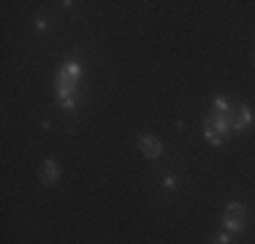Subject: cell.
Returning a JSON list of instances; mask_svg holds the SVG:
<instances>
[{
  "label": "cell",
  "mask_w": 255,
  "mask_h": 244,
  "mask_svg": "<svg viewBox=\"0 0 255 244\" xmlns=\"http://www.w3.org/2000/svg\"><path fill=\"white\" fill-rule=\"evenodd\" d=\"M57 103H60L63 109H74V106H76V98L71 95V98H63V101H57Z\"/></svg>",
  "instance_id": "7"
},
{
  "label": "cell",
  "mask_w": 255,
  "mask_h": 244,
  "mask_svg": "<svg viewBox=\"0 0 255 244\" xmlns=\"http://www.w3.org/2000/svg\"><path fill=\"white\" fill-rule=\"evenodd\" d=\"M82 82V65L79 63H63L54 76V90H57V101L71 98L76 93V84Z\"/></svg>",
  "instance_id": "1"
},
{
  "label": "cell",
  "mask_w": 255,
  "mask_h": 244,
  "mask_svg": "<svg viewBox=\"0 0 255 244\" xmlns=\"http://www.w3.org/2000/svg\"><path fill=\"white\" fill-rule=\"evenodd\" d=\"M245 220H247V209H245L242 204H228V206H226L223 223H226V228H228V231L239 234V231L245 228Z\"/></svg>",
  "instance_id": "3"
},
{
  "label": "cell",
  "mask_w": 255,
  "mask_h": 244,
  "mask_svg": "<svg viewBox=\"0 0 255 244\" xmlns=\"http://www.w3.org/2000/svg\"><path fill=\"white\" fill-rule=\"evenodd\" d=\"M228 120H231V130H245L253 122V112L247 106H236V109H231Z\"/></svg>",
  "instance_id": "4"
},
{
  "label": "cell",
  "mask_w": 255,
  "mask_h": 244,
  "mask_svg": "<svg viewBox=\"0 0 255 244\" xmlns=\"http://www.w3.org/2000/svg\"><path fill=\"white\" fill-rule=\"evenodd\" d=\"M215 244H231V236H228V234H220V236L215 239Z\"/></svg>",
  "instance_id": "8"
},
{
  "label": "cell",
  "mask_w": 255,
  "mask_h": 244,
  "mask_svg": "<svg viewBox=\"0 0 255 244\" xmlns=\"http://www.w3.org/2000/svg\"><path fill=\"white\" fill-rule=\"evenodd\" d=\"M138 149H141L144 157H149V160H155V157H160V141H157L155 136H149V133H141L138 136Z\"/></svg>",
  "instance_id": "5"
},
{
  "label": "cell",
  "mask_w": 255,
  "mask_h": 244,
  "mask_svg": "<svg viewBox=\"0 0 255 244\" xmlns=\"http://www.w3.org/2000/svg\"><path fill=\"white\" fill-rule=\"evenodd\" d=\"M231 112H215L212 109L209 117H206V141L209 144H223V138L231 133Z\"/></svg>",
  "instance_id": "2"
},
{
  "label": "cell",
  "mask_w": 255,
  "mask_h": 244,
  "mask_svg": "<svg viewBox=\"0 0 255 244\" xmlns=\"http://www.w3.org/2000/svg\"><path fill=\"white\" fill-rule=\"evenodd\" d=\"M41 179H44V185H57L60 182V166L52 157L44 163V168H41Z\"/></svg>",
  "instance_id": "6"
}]
</instances>
